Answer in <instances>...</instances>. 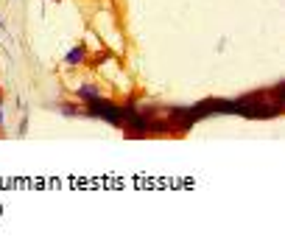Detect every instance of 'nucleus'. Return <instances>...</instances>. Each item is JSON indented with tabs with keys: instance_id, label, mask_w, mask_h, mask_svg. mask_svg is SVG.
Wrapping results in <instances>:
<instances>
[{
	"instance_id": "f03ea898",
	"label": "nucleus",
	"mask_w": 285,
	"mask_h": 252,
	"mask_svg": "<svg viewBox=\"0 0 285 252\" xmlns=\"http://www.w3.org/2000/svg\"><path fill=\"white\" fill-rule=\"evenodd\" d=\"M76 95H79V101H95V98H101L98 87H92V84H81L79 90H76Z\"/></svg>"
},
{
	"instance_id": "f257e3e1",
	"label": "nucleus",
	"mask_w": 285,
	"mask_h": 252,
	"mask_svg": "<svg viewBox=\"0 0 285 252\" xmlns=\"http://www.w3.org/2000/svg\"><path fill=\"white\" fill-rule=\"evenodd\" d=\"M81 62H87V48L84 45H73L70 48V54H65V65L76 68V65H81Z\"/></svg>"
},
{
	"instance_id": "7ed1b4c3",
	"label": "nucleus",
	"mask_w": 285,
	"mask_h": 252,
	"mask_svg": "<svg viewBox=\"0 0 285 252\" xmlns=\"http://www.w3.org/2000/svg\"><path fill=\"white\" fill-rule=\"evenodd\" d=\"M59 112L67 115V118H73V115H87L81 107H73V104H59Z\"/></svg>"
}]
</instances>
